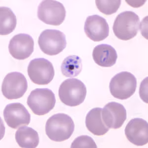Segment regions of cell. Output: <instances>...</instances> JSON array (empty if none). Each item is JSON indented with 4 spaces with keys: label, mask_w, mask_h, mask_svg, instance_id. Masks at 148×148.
I'll use <instances>...</instances> for the list:
<instances>
[{
    "label": "cell",
    "mask_w": 148,
    "mask_h": 148,
    "mask_svg": "<svg viewBox=\"0 0 148 148\" xmlns=\"http://www.w3.org/2000/svg\"><path fill=\"white\" fill-rule=\"evenodd\" d=\"M34 42L28 34H17L9 42V51L11 56L17 60H24L30 57L34 51Z\"/></svg>",
    "instance_id": "obj_11"
},
{
    "label": "cell",
    "mask_w": 148,
    "mask_h": 148,
    "mask_svg": "<svg viewBox=\"0 0 148 148\" xmlns=\"http://www.w3.org/2000/svg\"><path fill=\"white\" fill-rule=\"evenodd\" d=\"M38 44L44 53L53 56L62 52L66 47L67 42L63 32L54 29H47L39 36Z\"/></svg>",
    "instance_id": "obj_6"
},
{
    "label": "cell",
    "mask_w": 148,
    "mask_h": 148,
    "mask_svg": "<svg viewBox=\"0 0 148 148\" xmlns=\"http://www.w3.org/2000/svg\"><path fill=\"white\" fill-rule=\"evenodd\" d=\"M92 57L94 62L98 65L109 67L116 64L118 54L113 47L107 44H101L94 47Z\"/></svg>",
    "instance_id": "obj_15"
},
{
    "label": "cell",
    "mask_w": 148,
    "mask_h": 148,
    "mask_svg": "<svg viewBox=\"0 0 148 148\" xmlns=\"http://www.w3.org/2000/svg\"><path fill=\"white\" fill-rule=\"evenodd\" d=\"M1 35H8L13 32L17 24L16 17L12 10L8 7L0 8Z\"/></svg>",
    "instance_id": "obj_18"
},
{
    "label": "cell",
    "mask_w": 148,
    "mask_h": 148,
    "mask_svg": "<svg viewBox=\"0 0 148 148\" xmlns=\"http://www.w3.org/2000/svg\"><path fill=\"white\" fill-rule=\"evenodd\" d=\"M27 72L33 83L38 85H47L54 76V69L51 62L43 58H35L29 64Z\"/></svg>",
    "instance_id": "obj_8"
},
{
    "label": "cell",
    "mask_w": 148,
    "mask_h": 148,
    "mask_svg": "<svg viewBox=\"0 0 148 148\" xmlns=\"http://www.w3.org/2000/svg\"><path fill=\"white\" fill-rule=\"evenodd\" d=\"M139 17L132 11H125L116 16L113 25V32L118 39L130 40L135 37L140 28Z\"/></svg>",
    "instance_id": "obj_3"
},
{
    "label": "cell",
    "mask_w": 148,
    "mask_h": 148,
    "mask_svg": "<svg viewBox=\"0 0 148 148\" xmlns=\"http://www.w3.org/2000/svg\"><path fill=\"white\" fill-rule=\"evenodd\" d=\"M125 134L128 141L134 145H146L148 142V122L141 118L132 119L126 125Z\"/></svg>",
    "instance_id": "obj_13"
},
{
    "label": "cell",
    "mask_w": 148,
    "mask_h": 148,
    "mask_svg": "<svg viewBox=\"0 0 148 148\" xmlns=\"http://www.w3.org/2000/svg\"><path fill=\"white\" fill-rule=\"evenodd\" d=\"M83 65L81 58L77 56H70L63 61L61 70L66 77H73L78 76L82 70Z\"/></svg>",
    "instance_id": "obj_19"
},
{
    "label": "cell",
    "mask_w": 148,
    "mask_h": 148,
    "mask_svg": "<svg viewBox=\"0 0 148 148\" xmlns=\"http://www.w3.org/2000/svg\"><path fill=\"white\" fill-rule=\"evenodd\" d=\"M3 115L7 125L13 129L28 125L30 123V114L20 103L7 105L3 110Z\"/></svg>",
    "instance_id": "obj_10"
},
{
    "label": "cell",
    "mask_w": 148,
    "mask_h": 148,
    "mask_svg": "<svg viewBox=\"0 0 148 148\" xmlns=\"http://www.w3.org/2000/svg\"><path fill=\"white\" fill-rule=\"evenodd\" d=\"M72 148H96L94 140L88 135H82L74 140L71 144Z\"/></svg>",
    "instance_id": "obj_21"
},
{
    "label": "cell",
    "mask_w": 148,
    "mask_h": 148,
    "mask_svg": "<svg viewBox=\"0 0 148 148\" xmlns=\"http://www.w3.org/2000/svg\"><path fill=\"white\" fill-rule=\"evenodd\" d=\"M102 108H95L91 109L86 116V128L93 134L102 136L109 130L103 121L101 112Z\"/></svg>",
    "instance_id": "obj_16"
},
{
    "label": "cell",
    "mask_w": 148,
    "mask_h": 148,
    "mask_svg": "<svg viewBox=\"0 0 148 148\" xmlns=\"http://www.w3.org/2000/svg\"><path fill=\"white\" fill-rule=\"evenodd\" d=\"M85 33L94 42H100L107 38L109 34V26L106 19L98 15L89 16L84 24Z\"/></svg>",
    "instance_id": "obj_14"
},
{
    "label": "cell",
    "mask_w": 148,
    "mask_h": 148,
    "mask_svg": "<svg viewBox=\"0 0 148 148\" xmlns=\"http://www.w3.org/2000/svg\"><path fill=\"white\" fill-rule=\"evenodd\" d=\"M98 9L103 14L111 15L116 13L121 5V1H96Z\"/></svg>",
    "instance_id": "obj_20"
},
{
    "label": "cell",
    "mask_w": 148,
    "mask_h": 148,
    "mask_svg": "<svg viewBox=\"0 0 148 148\" xmlns=\"http://www.w3.org/2000/svg\"><path fill=\"white\" fill-rule=\"evenodd\" d=\"M27 105L38 116L47 114L54 108L56 98L54 93L49 88H36L29 95Z\"/></svg>",
    "instance_id": "obj_5"
},
{
    "label": "cell",
    "mask_w": 148,
    "mask_h": 148,
    "mask_svg": "<svg viewBox=\"0 0 148 148\" xmlns=\"http://www.w3.org/2000/svg\"><path fill=\"white\" fill-rule=\"evenodd\" d=\"M66 12L62 3L56 1L47 0L40 3L38 8V18L45 23L58 26L65 18Z\"/></svg>",
    "instance_id": "obj_7"
},
{
    "label": "cell",
    "mask_w": 148,
    "mask_h": 148,
    "mask_svg": "<svg viewBox=\"0 0 148 148\" xmlns=\"http://www.w3.org/2000/svg\"><path fill=\"white\" fill-rule=\"evenodd\" d=\"M101 116L103 123L108 128L116 130L121 127L125 121L126 110L121 104L111 102L102 109Z\"/></svg>",
    "instance_id": "obj_12"
},
{
    "label": "cell",
    "mask_w": 148,
    "mask_h": 148,
    "mask_svg": "<svg viewBox=\"0 0 148 148\" xmlns=\"http://www.w3.org/2000/svg\"><path fill=\"white\" fill-rule=\"evenodd\" d=\"M28 88V83L23 74L13 72L7 74L3 79L2 92L3 96L10 100L22 97Z\"/></svg>",
    "instance_id": "obj_9"
},
{
    "label": "cell",
    "mask_w": 148,
    "mask_h": 148,
    "mask_svg": "<svg viewBox=\"0 0 148 148\" xmlns=\"http://www.w3.org/2000/svg\"><path fill=\"white\" fill-rule=\"evenodd\" d=\"M46 134L53 141L63 142L71 137L75 130L72 119L68 114L59 113L49 118L46 123Z\"/></svg>",
    "instance_id": "obj_1"
},
{
    "label": "cell",
    "mask_w": 148,
    "mask_h": 148,
    "mask_svg": "<svg viewBox=\"0 0 148 148\" xmlns=\"http://www.w3.org/2000/svg\"><path fill=\"white\" fill-rule=\"evenodd\" d=\"M58 95L61 101L67 106H79L84 101L86 95V88L81 80L68 79L59 86Z\"/></svg>",
    "instance_id": "obj_2"
},
{
    "label": "cell",
    "mask_w": 148,
    "mask_h": 148,
    "mask_svg": "<svg viewBox=\"0 0 148 148\" xmlns=\"http://www.w3.org/2000/svg\"><path fill=\"white\" fill-rule=\"evenodd\" d=\"M15 140L21 148H35L39 145L38 133L28 126H21L15 133Z\"/></svg>",
    "instance_id": "obj_17"
},
{
    "label": "cell",
    "mask_w": 148,
    "mask_h": 148,
    "mask_svg": "<svg viewBox=\"0 0 148 148\" xmlns=\"http://www.w3.org/2000/svg\"><path fill=\"white\" fill-rule=\"evenodd\" d=\"M137 79L133 74L123 71L116 74L110 83V90L114 98L120 100L128 99L134 94Z\"/></svg>",
    "instance_id": "obj_4"
}]
</instances>
